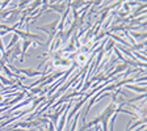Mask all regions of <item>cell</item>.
Here are the masks:
<instances>
[{
	"label": "cell",
	"instance_id": "1",
	"mask_svg": "<svg viewBox=\"0 0 147 131\" xmlns=\"http://www.w3.org/2000/svg\"><path fill=\"white\" fill-rule=\"evenodd\" d=\"M13 71H16L17 73H24L26 77H33V76H38V75H41L40 71H33V70H17V68L15 67H11Z\"/></svg>",
	"mask_w": 147,
	"mask_h": 131
},
{
	"label": "cell",
	"instance_id": "2",
	"mask_svg": "<svg viewBox=\"0 0 147 131\" xmlns=\"http://www.w3.org/2000/svg\"><path fill=\"white\" fill-rule=\"evenodd\" d=\"M89 56H91V54H89V52H79L75 60H76V63H78V64L83 66V64H86V63H87V60L89 59Z\"/></svg>",
	"mask_w": 147,
	"mask_h": 131
},
{
	"label": "cell",
	"instance_id": "3",
	"mask_svg": "<svg viewBox=\"0 0 147 131\" xmlns=\"http://www.w3.org/2000/svg\"><path fill=\"white\" fill-rule=\"evenodd\" d=\"M126 88L131 89V91H135V92H141V93H144L146 92V88L144 87H142V88H139V87H135V85H129V84H126Z\"/></svg>",
	"mask_w": 147,
	"mask_h": 131
}]
</instances>
